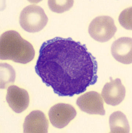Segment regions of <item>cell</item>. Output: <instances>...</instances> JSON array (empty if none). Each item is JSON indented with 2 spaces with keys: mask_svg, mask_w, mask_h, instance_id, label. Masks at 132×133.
<instances>
[{
  "mask_svg": "<svg viewBox=\"0 0 132 133\" xmlns=\"http://www.w3.org/2000/svg\"><path fill=\"white\" fill-rule=\"evenodd\" d=\"M49 122L40 111L31 112L25 118L23 124L24 133H48Z\"/></svg>",
  "mask_w": 132,
  "mask_h": 133,
  "instance_id": "cell-9",
  "label": "cell"
},
{
  "mask_svg": "<svg viewBox=\"0 0 132 133\" xmlns=\"http://www.w3.org/2000/svg\"><path fill=\"white\" fill-rule=\"evenodd\" d=\"M111 133H129L130 125L125 115L120 111L114 112L109 118Z\"/></svg>",
  "mask_w": 132,
  "mask_h": 133,
  "instance_id": "cell-11",
  "label": "cell"
},
{
  "mask_svg": "<svg viewBox=\"0 0 132 133\" xmlns=\"http://www.w3.org/2000/svg\"><path fill=\"white\" fill-rule=\"evenodd\" d=\"M48 16L42 8L36 5L27 6L21 11L19 22L28 32L34 33L42 30L48 22Z\"/></svg>",
  "mask_w": 132,
  "mask_h": 133,
  "instance_id": "cell-3",
  "label": "cell"
},
{
  "mask_svg": "<svg viewBox=\"0 0 132 133\" xmlns=\"http://www.w3.org/2000/svg\"><path fill=\"white\" fill-rule=\"evenodd\" d=\"M76 103L81 110L87 113L100 115L105 114L103 98L96 91H90L82 95Z\"/></svg>",
  "mask_w": 132,
  "mask_h": 133,
  "instance_id": "cell-6",
  "label": "cell"
},
{
  "mask_svg": "<svg viewBox=\"0 0 132 133\" xmlns=\"http://www.w3.org/2000/svg\"><path fill=\"white\" fill-rule=\"evenodd\" d=\"M32 45L22 38L17 31H8L2 34L0 41V58L26 64L34 58Z\"/></svg>",
  "mask_w": 132,
  "mask_h": 133,
  "instance_id": "cell-2",
  "label": "cell"
},
{
  "mask_svg": "<svg viewBox=\"0 0 132 133\" xmlns=\"http://www.w3.org/2000/svg\"><path fill=\"white\" fill-rule=\"evenodd\" d=\"M117 30L113 18L109 16H102L97 17L91 21L88 31L94 39L104 43L111 39Z\"/></svg>",
  "mask_w": 132,
  "mask_h": 133,
  "instance_id": "cell-4",
  "label": "cell"
},
{
  "mask_svg": "<svg viewBox=\"0 0 132 133\" xmlns=\"http://www.w3.org/2000/svg\"><path fill=\"white\" fill-rule=\"evenodd\" d=\"M76 115V111L73 106L65 103L55 105L49 112L51 123L53 126L59 129L66 126Z\"/></svg>",
  "mask_w": 132,
  "mask_h": 133,
  "instance_id": "cell-5",
  "label": "cell"
},
{
  "mask_svg": "<svg viewBox=\"0 0 132 133\" xmlns=\"http://www.w3.org/2000/svg\"><path fill=\"white\" fill-rule=\"evenodd\" d=\"M37 74L59 96L85 92L97 81V62L85 44L56 37L44 42L35 66Z\"/></svg>",
  "mask_w": 132,
  "mask_h": 133,
  "instance_id": "cell-1",
  "label": "cell"
},
{
  "mask_svg": "<svg viewBox=\"0 0 132 133\" xmlns=\"http://www.w3.org/2000/svg\"><path fill=\"white\" fill-rule=\"evenodd\" d=\"M126 90L125 86L120 79L114 80L111 79L103 89L102 97L105 102L112 106H116L121 103L125 97Z\"/></svg>",
  "mask_w": 132,
  "mask_h": 133,
  "instance_id": "cell-8",
  "label": "cell"
},
{
  "mask_svg": "<svg viewBox=\"0 0 132 133\" xmlns=\"http://www.w3.org/2000/svg\"><path fill=\"white\" fill-rule=\"evenodd\" d=\"M132 38L123 37L112 44L111 53L117 61L125 64L132 63Z\"/></svg>",
  "mask_w": 132,
  "mask_h": 133,
  "instance_id": "cell-10",
  "label": "cell"
},
{
  "mask_svg": "<svg viewBox=\"0 0 132 133\" xmlns=\"http://www.w3.org/2000/svg\"><path fill=\"white\" fill-rule=\"evenodd\" d=\"M73 1H49L48 5L51 10L57 13H62L69 10L73 6Z\"/></svg>",
  "mask_w": 132,
  "mask_h": 133,
  "instance_id": "cell-12",
  "label": "cell"
},
{
  "mask_svg": "<svg viewBox=\"0 0 132 133\" xmlns=\"http://www.w3.org/2000/svg\"><path fill=\"white\" fill-rule=\"evenodd\" d=\"M119 21L121 26L127 30H132V8H127L121 12Z\"/></svg>",
  "mask_w": 132,
  "mask_h": 133,
  "instance_id": "cell-13",
  "label": "cell"
},
{
  "mask_svg": "<svg viewBox=\"0 0 132 133\" xmlns=\"http://www.w3.org/2000/svg\"><path fill=\"white\" fill-rule=\"evenodd\" d=\"M6 99L10 107L17 113L25 111L29 104L27 91L15 85L10 86L8 88Z\"/></svg>",
  "mask_w": 132,
  "mask_h": 133,
  "instance_id": "cell-7",
  "label": "cell"
}]
</instances>
